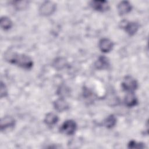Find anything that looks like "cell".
Listing matches in <instances>:
<instances>
[{
  "label": "cell",
  "instance_id": "cell-1",
  "mask_svg": "<svg viewBox=\"0 0 149 149\" xmlns=\"http://www.w3.org/2000/svg\"><path fill=\"white\" fill-rule=\"evenodd\" d=\"M4 59L8 63L22 69L30 70L33 66V59L28 55L8 51L4 54Z\"/></svg>",
  "mask_w": 149,
  "mask_h": 149
},
{
  "label": "cell",
  "instance_id": "cell-2",
  "mask_svg": "<svg viewBox=\"0 0 149 149\" xmlns=\"http://www.w3.org/2000/svg\"><path fill=\"white\" fill-rule=\"evenodd\" d=\"M139 84L137 81L130 76H126L121 83L122 90L127 93H134L138 88Z\"/></svg>",
  "mask_w": 149,
  "mask_h": 149
},
{
  "label": "cell",
  "instance_id": "cell-3",
  "mask_svg": "<svg viewBox=\"0 0 149 149\" xmlns=\"http://www.w3.org/2000/svg\"><path fill=\"white\" fill-rule=\"evenodd\" d=\"M77 125L76 122L72 119L66 120L59 127V132L67 136L73 135L76 130Z\"/></svg>",
  "mask_w": 149,
  "mask_h": 149
},
{
  "label": "cell",
  "instance_id": "cell-4",
  "mask_svg": "<svg viewBox=\"0 0 149 149\" xmlns=\"http://www.w3.org/2000/svg\"><path fill=\"white\" fill-rule=\"evenodd\" d=\"M120 27L130 36H133L138 31L140 25L136 22H129L123 20L120 23Z\"/></svg>",
  "mask_w": 149,
  "mask_h": 149
},
{
  "label": "cell",
  "instance_id": "cell-5",
  "mask_svg": "<svg viewBox=\"0 0 149 149\" xmlns=\"http://www.w3.org/2000/svg\"><path fill=\"white\" fill-rule=\"evenodd\" d=\"M56 9V4L51 1H44L39 8V13L43 16L52 15Z\"/></svg>",
  "mask_w": 149,
  "mask_h": 149
},
{
  "label": "cell",
  "instance_id": "cell-6",
  "mask_svg": "<svg viewBox=\"0 0 149 149\" xmlns=\"http://www.w3.org/2000/svg\"><path fill=\"white\" fill-rule=\"evenodd\" d=\"M90 6L93 10L99 12H105L110 8L108 2L105 0L91 1L90 2Z\"/></svg>",
  "mask_w": 149,
  "mask_h": 149
},
{
  "label": "cell",
  "instance_id": "cell-7",
  "mask_svg": "<svg viewBox=\"0 0 149 149\" xmlns=\"http://www.w3.org/2000/svg\"><path fill=\"white\" fill-rule=\"evenodd\" d=\"M16 124L15 119L10 116H5L1 118V132H5L8 129H13Z\"/></svg>",
  "mask_w": 149,
  "mask_h": 149
},
{
  "label": "cell",
  "instance_id": "cell-8",
  "mask_svg": "<svg viewBox=\"0 0 149 149\" xmlns=\"http://www.w3.org/2000/svg\"><path fill=\"white\" fill-rule=\"evenodd\" d=\"M94 66L97 70H106L109 68L110 62L105 56H100L95 62Z\"/></svg>",
  "mask_w": 149,
  "mask_h": 149
},
{
  "label": "cell",
  "instance_id": "cell-9",
  "mask_svg": "<svg viewBox=\"0 0 149 149\" xmlns=\"http://www.w3.org/2000/svg\"><path fill=\"white\" fill-rule=\"evenodd\" d=\"M98 47L101 52L108 53L112 51L113 47V43L109 38H103L99 41Z\"/></svg>",
  "mask_w": 149,
  "mask_h": 149
},
{
  "label": "cell",
  "instance_id": "cell-10",
  "mask_svg": "<svg viewBox=\"0 0 149 149\" xmlns=\"http://www.w3.org/2000/svg\"><path fill=\"white\" fill-rule=\"evenodd\" d=\"M118 13L120 16H124L129 13L132 10L131 3L127 1L120 2L117 6Z\"/></svg>",
  "mask_w": 149,
  "mask_h": 149
},
{
  "label": "cell",
  "instance_id": "cell-11",
  "mask_svg": "<svg viewBox=\"0 0 149 149\" xmlns=\"http://www.w3.org/2000/svg\"><path fill=\"white\" fill-rule=\"evenodd\" d=\"M53 106L54 109L58 112L66 111L69 108L68 103L63 98H59L56 100L53 103Z\"/></svg>",
  "mask_w": 149,
  "mask_h": 149
},
{
  "label": "cell",
  "instance_id": "cell-12",
  "mask_svg": "<svg viewBox=\"0 0 149 149\" xmlns=\"http://www.w3.org/2000/svg\"><path fill=\"white\" fill-rule=\"evenodd\" d=\"M124 104L129 108H132L136 106L138 104V99L134 93H127L124 98Z\"/></svg>",
  "mask_w": 149,
  "mask_h": 149
},
{
  "label": "cell",
  "instance_id": "cell-13",
  "mask_svg": "<svg viewBox=\"0 0 149 149\" xmlns=\"http://www.w3.org/2000/svg\"><path fill=\"white\" fill-rule=\"evenodd\" d=\"M58 120L59 118L58 115L53 112H49L47 113L44 119V122L48 126H54L58 123Z\"/></svg>",
  "mask_w": 149,
  "mask_h": 149
},
{
  "label": "cell",
  "instance_id": "cell-14",
  "mask_svg": "<svg viewBox=\"0 0 149 149\" xmlns=\"http://www.w3.org/2000/svg\"><path fill=\"white\" fill-rule=\"evenodd\" d=\"M68 62L67 61L62 57H59L55 58L52 63V66L56 70H62L67 66Z\"/></svg>",
  "mask_w": 149,
  "mask_h": 149
},
{
  "label": "cell",
  "instance_id": "cell-15",
  "mask_svg": "<svg viewBox=\"0 0 149 149\" xmlns=\"http://www.w3.org/2000/svg\"><path fill=\"white\" fill-rule=\"evenodd\" d=\"M116 122H117V119H116V116L113 114H111V115H108L104 120L103 125L106 128L110 129L115 126Z\"/></svg>",
  "mask_w": 149,
  "mask_h": 149
},
{
  "label": "cell",
  "instance_id": "cell-16",
  "mask_svg": "<svg viewBox=\"0 0 149 149\" xmlns=\"http://www.w3.org/2000/svg\"><path fill=\"white\" fill-rule=\"evenodd\" d=\"M1 27L2 30L6 31L10 30L13 26V22L7 16H2L0 20Z\"/></svg>",
  "mask_w": 149,
  "mask_h": 149
},
{
  "label": "cell",
  "instance_id": "cell-17",
  "mask_svg": "<svg viewBox=\"0 0 149 149\" xmlns=\"http://www.w3.org/2000/svg\"><path fill=\"white\" fill-rule=\"evenodd\" d=\"M29 2L27 1H14L12 2V5L16 10H21L26 9L29 6Z\"/></svg>",
  "mask_w": 149,
  "mask_h": 149
},
{
  "label": "cell",
  "instance_id": "cell-18",
  "mask_svg": "<svg viewBox=\"0 0 149 149\" xmlns=\"http://www.w3.org/2000/svg\"><path fill=\"white\" fill-rule=\"evenodd\" d=\"M57 94L59 96V98H65V97H66L69 95L70 90L66 86H61L58 88Z\"/></svg>",
  "mask_w": 149,
  "mask_h": 149
},
{
  "label": "cell",
  "instance_id": "cell-19",
  "mask_svg": "<svg viewBox=\"0 0 149 149\" xmlns=\"http://www.w3.org/2000/svg\"><path fill=\"white\" fill-rule=\"evenodd\" d=\"M83 97L87 101L88 100V102L94 101V93L88 88H83Z\"/></svg>",
  "mask_w": 149,
  "mask_h": 149
},
{
  "label": "cell",
  "instance_id": "cell-20",
  "mask_svg": "<svg viewBox=\"0 0 149 149\" xmlns=\"http://www.w3.org/2000/svg\"><path fill=\"white\" fill-rule=\"evenodd\" d=\"M129 148H144L146 147L145 144L142 142H137L135 140H130L127 144Z\"/></svg>",
  "mask_w": 149,
  "mask_h": 149
},
{
  "label": "cell",
  "instance_id": "cell-21",
  "mask_svg": "<svg viewBox=\"0 0 149 149\" xmlns=\"http://www.w3.org/2000/svg\"><path fill=\"white\" fill-rule=\"evenodd\" d=\"M1 98H3V97H6L8 95V89L6 84L1 81V91H0Z\"/></svg>",
  "mask_w": 149,
  "mask_h": 149
}]
</instances>
